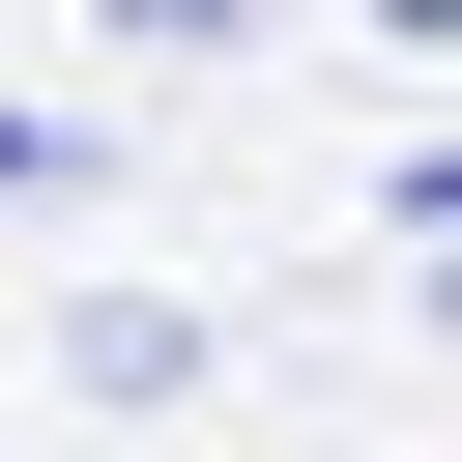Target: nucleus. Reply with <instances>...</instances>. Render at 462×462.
Masks as SVG:
<instances>
[{"label": "nucleus", "mask_w": 462, "mask_h": 462, "mask_svg": "<svg viewBox=\"0 0 462 462\" xmlns=\"http://www.w3.org/2000/svg\"><path fill=\"white\" fill-rule=\"evenodd\" d=\"M58 375H87V404H173V375H202V318H173V289H87V318H58Z\"/></svg>", "instance_id": "f257e3e1"}, {"label": "nucleus", "mask_w": 462, "mask_h": 462, "mask_svg": "<svg viewBox=\"0 0 462 462\" xmlns=\"http://www.w3.org/2000/svg\"><path fill=\"white\" fill-rule=\"evenodd\" d=\"M375 231H433V260H462V144H404V202H375Z\"/></svg>", "instance_id": "f03ea898"}, {"label": "nucleus", "mask_w": 462, "mask_h": 462, "mask_svg": "<svg viewBox=\"0 0 462 462\" xmlns=\"http://www.w3.org/2000/svg\"><path fill=\"white\" fill-rule=\"evenodd\" d=\"M433 289H462V260H433Z\"/></svg>", "instance_id": "7ed1b4c3"}]
</instances>
